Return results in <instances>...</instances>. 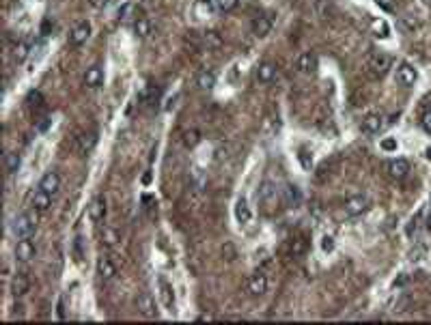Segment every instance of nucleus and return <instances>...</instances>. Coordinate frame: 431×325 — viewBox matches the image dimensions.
Segmentation results:
<instances>
[{
  "label": "nucleus",
  "instance_id": "f257e3e1",
  "mask_svg": "<svg viewBox=\"0 0 431 325\" xmlns=\"http://www.w3.org/2000/svg\"><path fill=\"white\" fill-rule=\"evenodd\" d=\"M13 235L18 237V239H26V237H33L35 228H37V222L31 213H22L18 215L16 220H13Z\"/></svg>",
  "mask_w": 431,
  "mask_h": 325
},
{
  "label": "nucleus",
  "instance_id": "f03ea898",
  "mask_svg": "<svg viewBox=\"0 0 431 325\" xmlns=\"http://www.w3.org/2000/svg\"><path fill=\"white\" fill-rule=\"evenodd\" d=\"M369 207H371V200L364 194H356V196L345 200V213L347 215H362Z\"/></svg>",
  "mask_w": 431,
  "mask_h": 325
},
{
  "label": "nucleus",
  "instance_id": "7ed1b4c3",
  "mask_svg": "<svg viewBox=\"0 0 431 325\" xmlns=\"http://www.w3.org/2000/svg\"><path fill=\"white\" fill-rule=\"evenodd\" d=\"M259 200L268 209H274L278 203V187L272 181H263L261 187H259Z\"/></svg>",
  "mask_w": 431,
  "mask_h": 325
},
{
  "label": "nucleus",
  "instance_id": "20e7f679",
  "mask_svg": "<svg viewBox=\"0 0 431 325\" xmlns=\"http://www.w3.org/2000/svg\"><path fill=\"white\" fill-rule=\"evenodd\" d=\"M91 37V22L89 20H82L71 28L69 33V43L71 46H82V43Z\"/></svg>",
  "mask_w": 431,
  "mask_h": 325
},
{
  "label": "nucleus",
  "instance_id": "39448f33",
  "mask_svg": "<svg viewBox=\"0 0 431 325\" xmlns=\"http://www.w3.org/2000/svg\"><path fill=\"white\" fill-rule=\"evenodd\" d=\"M416 80H418V71H416L414 65L401 63L399 67H397V82L401 86H414Z\"/></svg>",
  "mask_w": 431,
  "mask_h": 325
},
{
  "label": "nucleus",
  "instance_id": "423d86ee",
  "mask_svg": "<svg viewBox=\"0 0 431 325\" xmlns=\"http://www.w3.org/2000/svg\"><path fill=\"white\" fill-rule=\"evenodd\" d=\"M37 254V248H35V243L31 241V237H26V239H20L18 245H16V258L18 261H31Z\"/></svg>",
  "mask_w": 431,
  "mask_h": 325
},
{
  "label": "nucleus",
  "instance_id": "0eeeda50",
  "mask_svg": "<svg viewBox=\"0 0 431 325\" xmlns=\"http://www.w3.org/2000/svg\"><path fill=\"white\" fill-rule=\"evenodd\" d=\"M136 308H138V312L142 316H155L157 310H155V301L151 297L149 293H140L138 297H136Z\"/></svg>",
  "mask_w": 431,
  "mask_h": 325
},
{
  "label": "nucleus",
  "instance_id": "6e6552de",
  "mask_svg": "<svg viewBox=\"0 0 431 325\" xmlns=\"http://www.w3.org/2000/svg\"><path fill=\"white\" fill-rule=\"evenodd\" d=\"M390 65H392V59L388 54L377 52V54L371 56V69H373V74L375 76H384L386 71L390 69Z\"/></svg>",
  "mask_w": 431,
  "mask_h": 325
},
{
  "label": "nucleus",
  "instance_id": "1a4fd4ad",
  "mask_svg": "<svg viewBox=\"0 0 431 325\" xmlns=\"http://www.w3.org/2000/svg\"><path fill=\"white\" fill-rule=\"evenodd\" d=\"M31 205H33L35 211H48L50 205H52V194H48L46 190H41V187H39V190L33 194Z\"/></svg>",
  "mask_w": 431,
  "mask_h": 325
},
{
  "label": "nucleus",
  "instance_id": "9d476101",
  "mask_svg": "<svg viewBox=\"0 0 431 325\" xmlns=\"http://www.w3.org/2000/svg\"><path fill=\"white\" fill-rule=\"evenodd\" d=\"M296 67H298V71H302V74H313V71L317 69V56L313 52L300 54L298 61H296Z\"/></svg>",
  "mask_w": 431,
  "mask_h": 325
},
{
  "label": "nucleus",
  "instance_id": "9b49d317",
  "mask_svg": "<svg viewBox=\"0 0 431 325\" xmlns=\"http://www.w3.org/2000/svg\"><path fill=\"white\" fill-rule=\"evenodd\" d=\"M248 291L253 293V295H263L265 291H268V278H265V273L257 271V273H253V276H250V280H248Z\"/></svg>",
  "mask_w": 431,
  "mask_h": 325
},
{
  "label": "nucleus",
  "instance_id": "f8f14e48",
  "mask_svg": "<svg viewBox=\"0 0 431 325\" xmlns=\"http://www.w3.org/2000/svg\"><path fill=\"white\" fill-rule=\"evenodd\" d=\"M104 82V69L99 67V65H93V67L86 69L84 74V84L89 86V89H97L99 84Z\"/></svg>",
  "mask_w": 431,
  "mask_h": 325
},
{
  "label": "nucleus",
  "instance_id": "ddd939ff",
  "mask_svg": "<svg viewBox=\"0 0 431 325\" xmlns=\"http://www.w3.org/2000/svg\"><path fill=\"white\" fill-rule=\"evenodd\" d=\"M382 127H384L382 114H366L362 119V132H366V134H377Z\"/></svg>",
  "mask_w": 431,
  "mask_h": 325
},
{
  "label": "nucleus",
  "instance_id": "4468645a",
  "mask_svg": "<svg viewBox=\"0 0 431 325\" xmlns=\"http://www.w3.org/2000/svg\"><path fill=\"white\" fill-rule=\"evenodd\" d=\"M39 187L41 190H46L48 194H56L59 192V187H61V177L56 175V172H46V175L41 177V181H39Z\"/></svg>",
  "mask_w": 431,
  "mask_h": 325
},
{
  "label": "nucleus",
  "instance_id": "2eb2a0df",
  "mask_svg": "<svg viewBox=\"0 0 431 325\" xmlns=\"http://www.w3.org/2000/svg\"><path fill=\"white\" fill-rule=\"evenodd\" d=\"M388 172H390V177H394V179H403L409 172V162L403 160V157H397V160H392L388 164Z\"/></svg>",
  "mask_w": 431,
  "mask_h": 325
},
{
  "label": "nucleus",
  "instance_id": "dca6fc26",
  "mask_svg": "<svg viewBox=\"0 0 431 325\" xmlns=\"http://www.w3.org/2000/svg\"><path fill=\"white\" fill-rule=\"evenodd\" d=\"M276 78V65L274 63H261L259 65V69H257V80L259 82H263V84H268V82H272Z\"/></svg>",
  "mask_w": 431,
  "mask_h": 325
},
{
  "label": "nucleus",
  "instance_id": "f3484780",
  "mask_svg": "<svg viewBox=\"0 0 431 325\" xmlns=\"http://www.w3.org/2000/svg\"><path fill=\"white\" fill-rule=\"evenodd\" d=\"M89 215H91L93 222H102V220H104V215H106V198H104V196H97V198L91 203Z\"/></svg>",
  "mask_w": 431,
  "mask_h": 325
},
{
  "label": "nucleus",
  "instance_id": "a211bd4d",
  "mask_svg": "<svg viewBox=\"0 0 431 325\" xmlns=\"http://www.w3.org/2000/svg\"><path fill=\"white\" fill-rule=\"evenodd\" d=\"M160 291H162V299H164V306L168 310H175V291L166 278H160Z\"/></svg>",
  "mask_w": 431,
  "mask_h": 325
},
{
  "label": "nucleus",
  "instance_id": "6ab92c4d",
  "mask_svg": "<svg viewBox=\"0 0 431 325\" xmlns=\"http://www.w3.org/2000/svg\"><path fill=\"white\" fill-rule=\"evenodd\" d=\"M97 144V132H84L80 134V138H78V149H80V153H89L93 151V147Z\"/></svg>",
  "mask_w": 431,
  "mask_h": 325
},
{
  "label": "nucleus",
  "instance_id": "aec40b11",
  "mask_svg": "<svg viewBox=\"0 0 431 325\" xmlns=\"http://www.w3.org/2000/svg\"><path fill=\"white\" fill-rule=\"evenodd\" d=\"M250 28H253V35H257V37H265L272 31V22L265 16H257L253 20V24H250Z\"/></svg>",
  "mask_w": 431,
  "mask_h": 325
},
{
  "label": "nucleus",
  "instance_id": "412c9836",
  "mask_svg": "<svg viewBox=\"0 0 431 325\" xmlns=\"http://www.w3.org/2000/svg\"><path fill=\"white\" fill-rule=\"evenodd\" d=\"M97 269H99V276H102L104 280H112L114 276H117V267H114V263L110 261V258L102 256L97 261Z\"/></svg>",
  "mask_w": 431,
  "mask_h": 325
},
{
  "label": "nucleus",
  "instance_id": "4be33fe9",
  "mask_svg": "<svg viewBox=\"0 0 431 325\" xmlns=\"http://www.w3.org/2000/svg\"><path fill=\"white\" fill-rule=\"evenodd\" d=\"M283 198H285L287 207H298V205H300V200H302V194H300V190H298L296 185L287 183V185H285V190H283Z\"/></svg>",
  "mask_w": 431,
  "mask_h": 325
},
{
  "label": "nucleus",
  "instance_id": "5701e85b",
  "mask_svg": "<svg viewBox=\"0 0 431 325\" xmlns=\"http://www.w3.org/2000/svg\"><path fill=\"white\" fill-rule=\"evenodd\" d=\"M250 218H253V213H250V207L246 203V198H240L235 205V220L240 224H248Z\"/></svg>",
  "mask_w": 431,
  "mask_h": 325
},
{
  "label": "nucleus",
  "instance_id": "b1692460",
  "mask_svg": "<svg viewBox=\"0 0 431 325\" xmlns=\"http://www.w3.org/2000/svg\"><path fill=\"white\" fill-rule=\"evenodd\" d=\"M28 288H31V282H28V278L24 276V273H20V276L13 278L11 291H13V295H16V297H22V295H26Z\"/></svg>",
  "mask_w": 431,
  "mask_h": 325
},
{
  "label": "nucleus",
  "instance_id": "393cba45",
  "mask_svg": "<svg viewBox=\"0 0 431 325\" xmlns=\"http://www.w3.org/2000/svg\"><path fill=\"white\" fill-rule=\"evenodd\" d=\"M213 9H216V0H196V5H194L196 18H209Z\"/></svg>",
  "mask_w": 431,
  "mask_h": 325
},
{
  "label": "nucleus",
  "instance_id": "a878e982",
  "mask_svg": "<svg viewBox=\"0 0 431 325\" xmlns=\"http://www.w3.org/2000/svg\"><path fill=\"white\" fill-rule=\"evenodd\" d=\"M196 84H198L203 91H209V89H213V86H216V74H213V71H203V74L198 76Z\"/></svg>",
  "mask_w": 431,
  "mask_h": 325
},
{
  "label": "nucleus",
  "instance_id": "bb28decb",
  "mask_svg": "<svg viewBox=\"0 0 431 325\" xmlns=\"http://www.w3.org/2000/svg\"><path fill=\"white\" fill-rule=\"evenodd\" d=\"M28 52H31V46H28L26 41H18L16 46H13V59H16L18 63H22L28 56Z\"/></svg>",
  "mask_w": 431,
  "mask_h": 325
},
{
  "label": "nucleus",
  "instance_id": "cd10ccee",
  "mask_svg": "<svg viewBox=\"0 0 431 325\" xmlns=\"http://www.w3.org/2000/svg\"><path fill=\"white\" fill-rule=\"evenodd\" d=\"M134 33L138 35V37H147V35L151 33V22L147 18H138L134 24Z\"/></svg>",
  "mask_w": 431,
  "mask_h": 325
},
{
  "label": "nucleus",
  "instance_id": "c85d7f7f",
  "mask_svg": "<svg viewBox=\"0 0 431 325\" xmlns=\"http://www.w3.org/2000/svg\"><path fill=\"white\" fill-rule=\"evenodd\" d=\"M102 237H104V243L108 245V248H114L121 239H119V233L114 228H104L102 230Z\"/></svg>",
  "mask_w": 431,
  "mask_h": 325
},
{
  "label": "nucleus",
  "instance_id": "c756f323",
  "mask_svg": "<svg viewBox=\"0 0 431 325\" xmlns=\"http://www.w3.org/2000/svg\"><path fill=\"white\" fill-rule=\"evenodd\" d=\"M18 168H20V155L9 153L7 155V172L13 175V172H18Z\"/></svg>",
  "mask_w": 431,
  "mask_h": 325
},
{
  "label": "nucleus",
  "instance_id": "7c9ffc66",
  "mask_svg": "<svg viewBox=\"0 0 431 325\" xmlns=\"http://www.w3.org/2000/svg\"><path fill=\"white\" fill-rule=\"evenodd\" d=\"M321 252L323 254H332L334 252V237L332 235H323L321 237Z\"/></svg>",
  "mask_w": 431,
  "mask_h": 325
},
{
  "label": "nucleus",
  "instance_id": "2f4dec72",
  "mask_svg": "<svg viewBox=\"0 0 431 325\" xmlns=\"http://www.w3.org/2000/svg\"><path fill=\"white\" fill-rule=\"evenodd\" d=\"M198 140H200V134L196 132V129H190V132L183 134V142L188 144V147H196Z\"/></svg>",
  "mask_w": 431,
  "mask_h": 325
},
{
  "label": "nucleus",
  "instance_id": "473e14b6",
  "mask_svg": "<svg viewBox=\"0 0 431 325\" xmlns=\"http://www.w3.org/2000/svg\"><path fill=\"white\" fill-rule=\"evenodd\" d=\"M379 147H382L386 153H394V151L399 149V142H397V138H384L379 142Z\"/></svg>",
  "mask_w": 431,
  "mask_h": 325
},
{
  "label": "nucleus",
  "instance_id": "72a5a7b5",
  "mask_svg": "<svg viewBox=\"0 0 431 325\" xmlns=\"http://www.w3.org/2000/svg\"><path fill=\"white\" fill-rule=\"evenodd\" d=\"M216 7H218L220 11L229 13V11H233L237 7V0H216Z\"/></svg>",
  "mask_w": 431,
  "mask_h": 325
},
{
  "label": "nucleus",
  "instance_id": "f704fd0d",
  "mask_svg": "<svg viewBox=\"0 0 431 325\" xmlns=\"http://www.w3.org/2000/svg\"><path fill=\"white\" fill-rule=\"evenodd\" d=\"M300 164H302V168L304 170H311V166H313V157H311V153L308 151H300Z\"/></svg>",
  "mask_w": 431,
  "mask_h": 325
},
{
  "label": "nucleus",
  "instance_id": "c9c22d12",
  "mask_svg": "<svg viewBox=\"0 0 431 325\" xmlns=\"http://www.w3.org/2000/svg\"><path fill=\"white\" fill-rule=\"evenodd\" d=\"M82 256H84V252H82V237H76V241H74V258H76V263H80Z\"/></svg>",
  "mask_w": 431,
  "mask_h": 325
},
{
  "label": "nucleus",
  "instance_id": "e433bc0d",
  "mask_svg": "<svg viewBox=\"0 0 431 325\" xmlns=\"http://www.w3.org/2000/svg\"><path fill=\"white\" fill-rule=\"evenodd\" d=\"M304 250H306V239H298V241H293V245H291V254H293V256L302 254Z\"/></svg>",
  "mask_w": 431,
  "mask_h": 325
},
{
  "label": "nucleus",
  "instance_id": "4c0bfd02",
  "mask_svg": "<svg viewBox=\"0 0 431 325\" xmlns=\"http://www.w3.org/2000/svg\"><path fill=\"white\" fill-rule=\"evenodd\" d=\"M134 3H125L123 7H119V18H123V20H127L129 16H132V11H134Z\"/></svg>",
  "mask_w": 431,
  "mask_h": 325
},
{
  "label": "nucleus",
  "instance_id": "58836bf2",
  "mask_svg": "<svg viewBox=\"0 0 431 325\" xmlns=\"http://www.w3.org/2000/svg\"><path fill=\"white\" fill-rule=\"evenodd\" d=\"M205 43L207 46H211V48H218L220 46V37H218V33H207V37H205Z\"/></svg>",
  "mask_w": 431,
  "mask_h": 325
},
{
  "label": "nucleus",
  "instance_id": "ea45409f",
  "mask_svg": "<svg viewBox=\"0 0 431 325\" xmlns=\"http://www.w3.org/2000/svg\"><path fill=\"white\" fill-rule=\"evenodd\" d=\"M28 104H31V106H39L41 104V93L39 91H31V93H28Z\"/></svg>",
  "mask_w": 431,
  "mask_h": 325
},
{
  "label": "nucleus",
  "instance_id": "a19ab883",
  "mask_svg": "<svg viewBox=\"0 0 431 325\" xmlns=\"http://www.w3.org/2000/svg\"><path fill=\"white\" fill-rule=\"evenodd\" d=\"M222 254L227 256V261H233V258H235V250H233V245H231V243H225V248H222Z\"/></svg>",
  "mask_w": 431,
  "mask_h": 325
},
{
  "label": "nucleus",
  "instance_id": "79ce46f5",
  "mask_svg": "<svg viewBox=\"0 0 431 325\" xmlns=\"http://www.w3.org/2000/svg\"><path fill=\"white\" fill-rule=\"evenodd\" d=\"M422 127H425V132L431 134V110H427L425 114H422Z\"/></svg>",
  "mask_w": 431,
  "mask_h": 325
},
{
  "label": "nucleus",
  "instance_id": "37998d69",
  "mask_svg": "<svg viewBox=\"0 0 431 325\" xmlns=\"http://www.w3.org/2000/svg\"><path fill=\"white\" fill-rule=\"evenodd\" d=\"M108 3H110V0H89V5L93 9H104V7H108Z\"/></svg>",
  "mask_w": 431,
  "mask_h": 325
},
{
  "label": "nucleus",
  "instance_id": "c03bdc74",
  "mask_svg": "<svg viewBox=\"0 0 431 325\" xmlns=\"http://www.w3.org/2000/svg\"><path fill=\"white\" fill-rule=\"evenodd\" d=\"M50 125H52V119H48V117H46V119H41V123H39V132H46V129H48Z\"/></svg>",
  "mask_w": 431,
  "mask_h": 325
},
{
  "label": "nucleus",
  "instance_id": "a18cd8bd",
  "mask_svg": "<svg viewBox=\"0 0 431 325\" xmlns=\"http://www.w3.org/2000/svg\"><path fill=\"white\" fill-rule=\"evenodd\" d=\"M405 282H407V276H405V273H401V278H397V280H394V282H392V286H403Z\"/></svg>",
  "mask_w": 431,
  "mask_h": 325
},
{
  "label": "nucleus",
  "instance_id": "49530a36",
  "mask_svg": "<svg viewBox=\"0 0 431 325\" xmlns=\"http://www.w3.org/2000/svg\"><path fill=\"white\" fill-rule=\"evenodd\" d=\"M375 3L379 5V7H384L386 11H390L392 9V5H390V0H375Z\"/></svg>",
  "mask_w": 431,
  "mask_h": 325
},
{
  "label": "nucleus",
  "instance_id": "de8ad7c7",
  "mask_svg": "<svg viewBox=\"0 0 431 325\" xmlns=\"http://www.w3.org/2000/svg\"><path fill=\"white\" fill-rule=\"evenodd\" d=\"M177 99H179V95H175V97H170V99H168V102H166V106H164V108H166V110H172V108H175V102H177Z\"/></svg>",
  "mask_w": 431,
  "mask_h": 325
},
{
  "label": "nucleus",
  "instance_id": "09e8293b",
  "mask_svg": "<svg viewBox=\"0 0 431 325\" xmlns=\"http://www.w3.org/2000/svg\"><path fill=\"white\" fill-rule=\"evenodd\" d=\"M48 31H50V20H46V22H43V26H41V35H46Z\"/></svg>",
  "mask_w": 431,
  "mask_h": 325
},
{
  "label": "nucleus",
  "instance_id": "8fccbe9b",
  "mask_svg": "<svg viewBox=\"0 0 431 325\" xmlns=\"http://www.w3.org/2000/svg\"><path fill=\"white\" fill-rule=\"evenodd\" d=\"M142 183H145V185H149V183H151V170H147V175L142 177Z\"/></svg>",
  "mask_w": 431,
  "mask_h": 325
},
{
  "label": "nucleus",
  "instance_id": "3c124183",
  "mask_svg": "<svg viewBox=\"0 0 431 325\" xmlns=\"http://www.w3.org/2000/svg\"><path fill=\"white\" fill-rule=\"evenodd\" d=\"M59 319H65V310H63V299L59 301Z\"/></svg>",
  "mask_w": 431,
  "mask_h": 325
},
{
  "label": "nucleus",
  "instance_id": "603ef678",
  "mask_svg": "<svg viewBox=\"0 0 431 325\" xmlns=\"http://www.w3.org/2000/svg\"><path fill=\"white\" fill-rule=\"evenodd\" d=\"M425 160H429V162H431V147H427V149H425Z\"/></svg>",
  "mask_w": 431,
  "mask_h": 325
},
{
  "label": "nucleus",
  "instance_id": "864d4df0",
  "mask_svg": "<svg viewBox=\"0 0 431 325\" xmlns=\"http://www.w3.org/2000/svg\"><path fill=\"white\" fill-rule=\"evenodd\" d=\"M427 226L431 228V215H429V220H427Z\"/></svg>",
  "mask_w": 431,
  "mask_h": 325
}]
</instances>
